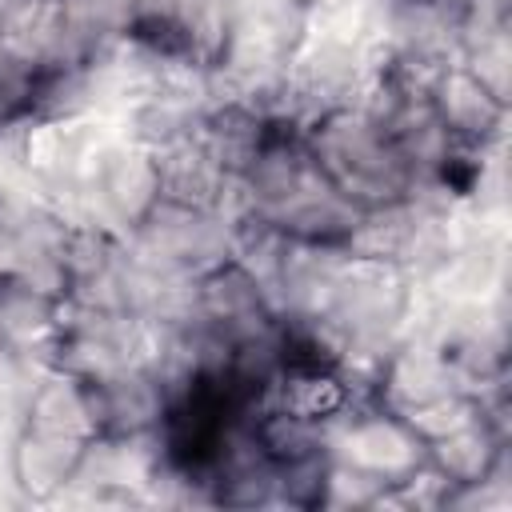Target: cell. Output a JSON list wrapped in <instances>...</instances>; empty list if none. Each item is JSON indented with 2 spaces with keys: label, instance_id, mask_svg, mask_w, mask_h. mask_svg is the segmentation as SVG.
Returning a JSON list of instances; mask_svg holds the SVG:
<instances>
[{
  "label": "cell",
  "instance_id": "6da1fadb",
  "mask_svg": "<svg viewBox=\"0 0 512 512\" xmlns=\"http://www.w3.org/2000/svg\"><path fill=\"white\" fill-rule=\"evenodd\" d=\"M304 140L324 180L360 208L404 200L420 180L404 160V152L396 148V140L356 108L320 116L304 132Z\"/></svg>",
  "mask_w": 512,
  "mask_h": 512
},
{
  "label": "cell",
  "instance_id": "7a4b0ae2",
  "mask_svg": "<svg viewBox=\"0 0 512 512\" xmlns=\"http://www.w3.org/2000/svg\"><path fill=\"white\" fill-rule=\"evenodd\" d=\"M124 248L156 272L200 280L216 264L232 260V220L220 208H188L156 200L128 232Z\"/></svg>",
  "mask_w": 512,
  "mask_h": 512
},
{
  "label": "cell",
  "instance_id": "3957f363",
  "mask_svg": "<svg viewBox=\"0 0 512 512\" xmlns=\"http://www.w3.org/2000/svg\"><path fill=\"white\" fill-rule=\"evenodd\" d=\"M196 316L232 348L256 332H268L272 324H280L268 288L236 260L216 264L212 272H204L196 280Z\"/></svg>",
  "mask_w": 512,
  "mask_h": 512
},
{
  "label": "cell",
  "instance_id": "277c9868",
  "mask_svg": "<svg viewBox=\"0 0 512 512\" xmlns=\"http://www.w3.org/2000/svg\"><path fill=\"white\" fill-rule=\"evenodd\" d=\"M428 100L460 148H488L504 140L508 104L496 100L464 64H448L428 84Z\"/></svg>",
  "mask_w": 512,
  "mask_h": 512
},
{
  "label": "cell",
  "instance_id": "5b68a950",
  "mask_svg": "<svg viewBox=\"0 0 512 512\" xmlns=\"http://www.w3.org/2000/svg\"><path fill=\"white\" fill-rule=\"evenodd\" d=\"M156 160V188H160V200H172V204H188V208H220L236 184V176H228L216 156L204 148L200 136L192 140H180L172 148H160L152 152Z\"/></svg>",
  "mask_w": 512,
  "mask_h": 512
},
{
  "label": "cell",
  "instance_id": "8992f818",
  "mask_svg": "<svg viewBox=\"0 0 512 512\" xmlns=\"http://www.w3.org/2000/svg\"><path fill=\"white\" fill-rule=\"evenodd\" d=\"M24 428L80 440V444L92 440L96 420H92V404H88V384L64 368L40 372V380L32 384V392L24 400Z\"/></svg>",
  "mask_w": 512,
  "mask_h": 512
},
{
  "label": "cell",
  "instance_id": "52a82bcc",
  "mask_svg": "<svg viewBox=\"0 0 512 512\" xmlns=\"http://www.w3.org/2000/svg\"><path fill=\"white\" fill-rule=\"evenodd\" d=\"M84 444L80 440H64V436L20 428L16 440H12V448H8L12 488H20L32 500H48V496L64 492L72 484V472H76V460H80V448Z\"/></svg>",
  "mask_w": 512,
  "mask_h": 512
},
{
  "label": "cell",
  "instance_id": "ba28073f",
  "mask_svg": "<svg viewBox=\"0 0 512 512\" xmlns=\"http://www.w3.org/2000/svg\"><path fill=\"white\" fill-rule=\"evenodd\" d=\"M268 120L248 108V104H212L204 112V124H200V140L204 148L216 156V164L228 172V176H244L248 164L256 160V152L264 148L268 140Z\"/></svg>",
  "mask_w": 512,
  "mask_h": 512
},
{
  "label": "cell",
  "instance_id": "9c48e42d",
  "mask_svg": "<svg viewBox=\"0 0 512 512\" xmlns=\"http://www.w3.org/2000/svg\"><path fill=\"white\" fill-rule=\"evenodd\" d=\"M240 4L236 0H172L168 8V28L176 44L196 60V64H216L232 28H236Z\"/></svg>",
  "mask_w": 512,
  "mask_h": 512
},
{
  "label": "cell",
  "instance_id": "30bf717a",
  "mask_svg": "<svg viewBox=\"0 0 512 512\" xmlns=\"http://www.w3.org/2000/svg\"><path fill=\"white\" fill-rule=\"evenodd\" d=\"M0 360H4V344H0Z\"/></svg>",
  "mask_w": 512,
  "mask_h": 512
}]
</instances>
